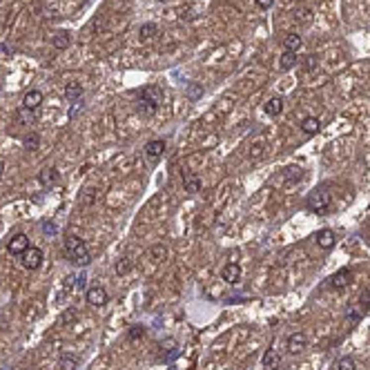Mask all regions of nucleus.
Masks as SVG:
<instances>
[{
	"instance_id": "32",
	"label": "nucleus",
	"mask_w": 370,
	"mask_h": 370,
	"mask_svg": "<svg viewBox=\"0 0 370 370\" xmlns=\"http://www.w3.org/2000/svg\"><path fill=\"white\" fill-rule=\"evenodd\" d=\"M303 60H306V62H303V69H306V71H310V69H315V67H317V58L315 56H308V58H303Z\"/></svg>"
},
{
	"instance_id": "31",
	"label": "nucleus",
	"mask_w": 370,
	"mask_h": 370,
	"mask_svg": "<svg viewBox=\"0 0 370 370\" xmlns=\"http://www.w3.org/2000/svg\"><path fill=\"white\" fill-rule=\"evenodd\" d=\"M143 334H145V325H132L129 332H127V337L129 339H141Z\"/></svg>"
},
{
	"instance_id": "24",
	"label": "nucleus",
	"mask_w": 370,
	"mask_h": 370,
	"mask_svg": "<svg viewBox=\"0 0 370 370\" xmlns=\"http://www.w3.org/2000/svg\"><path fill=\"white\" fill-rule=\"evenodd\" d=\"M279 359H281L279 352H276L274 348H267L265 355H263V366H265L267 370H270V368H276V366H279Z\"/></svg>"
},
{
	"instance_id": "34",
	"label": "nucleus",
	"mask_w": 370,
	"mask_h": 370,
	"mask_svg": "<svg viewBox=\"0 0 370 370\" xmlns=\"http://www.w3.org/2000/svg\"><path fill=\"white\" fill-rule=\"evenodd\" d=\"M9 53H11V49H9V47H4V45H0V56H4V58H7Z\"/></svg>"
},
{
	"instance_id": "22",
	"label": "nucleus",
	"mask_w": 370,
	"mask_h": 370,
	"mask_svg": "<svg viewBox=\"0 0 370 370\" xmlns=\"http://www.w3.org/2000/svg\"><path fill=\"white\" fill-rule=\"evenodd\" d=\"M150 259L154 263H163L165 259H167V248H165V245H160V243L152 245V248H150Z\"/></svg>"
},
{
	"instance_id": "10",
	"label": "nucleus",
	"mask_w": 370,
	"mask_h": 370,
	"mask_svg": "<svg viewBox=\"0 0 370 370\" xmlns=\"http://www.w3.org/2000/svg\"><path fill=\"white\" fill-rule=\"evenodd\" d=\"M221 276H223V281H225V283H230V285L239 283V281H241V267H239V263H227V265L221 270Z\"/></svg>"
},
{
	"instance_id": "16",
	"label": "nucleus",
	"mask_w": 370,
	"mask_h": 370,
	"mask_svg": "<svg viewBox=\"0 0 370 370\" xmlns=\"http://www.w3.org/2000/svg\"><path fill=\"white\" fill-rule=\"evenodd\" d=\"M83 96V85L78 83V80H69V83L65 85V98L67 101H78V98Z\"/></svg>"
},
{
	"instance_id": "13",
	"label": "nucleus",
	"mask_w": 370,
	"mask_h": 370,
	"mask_svg": "<svg viewBox=\"0 0 370 370\" xmlns=\"http://www.w3.org/2000/svg\"><path fill=\"white\" fill-rule=\"evenodd\" d=\"M22 105H25L27 109H36V107H40V105H43V92H38V89L27 92L25 98H22Z\"/></svg>"
},
{
	"instance_id": "33",
	"label": "nucleus",
	"mask_w": 370,
	"mask_h": 370,
	"mask_svg": "<svg viewBox=\"0 0 370 370\" xmlns=\"http://www.w3.org/2000/svg\"><path fill=\"white\" fill-rule=\"evenodd\" d=\"M254 4H257L259 9H270L272 4H274V0H254Z\"/></svg>"
},
{
	"instance_id": "9",
	"label": "nucleus",
	"mask_w": 370,
	"mask_h": 370,
	"mask_svg": "<svg viewBox=\"0 0 370 370\" xmlns=\"http://www.w3.org/2000/svg\"><path fill=\"white\" fill-rule=\"evenodd\" d=\"M27 248H31V245H29V236H27V234H16V236H13V239L7 243L9 254H22Z\"/></svg>"
},
{
	"instance_id": "18",
	"label": "nucleus",
	"mask_w": 370,
	"mask_h": 370,
	"mask_svg": "<svg viewBox=\"0 0 370 370\" xmlns=\"http://www.w3.org/2000/svg\"><path fill=\"white\" fill-rule=\"evenodd\" d=\"M263 109H265L267 116H279L281 111H283V98H279V96L270 98V101L263 105Z\"/></svg>"
},
{
	"instance_id": "30",
	"label": "nucleus",
	"mask_w": 370,
	"mask_h": 370,
	"mask_svg": "<svg viewBox=\"0 0 370 370\" xmlns=\"http://www.w3.org/2000/svg\"><path fill=\"white\" fill-rule=\"evenodd\" d=\"M337 370H357V364L352 357H341L337 361Z\"/></svg>"
},
{
	"instance_id": "35",
	"label": "nucleus",
	"mask_w": 370,
	"mask_h": 370,
	"mask_svg": "<svg viewBox=\"0 0 370 370\" xmlns=\"http://www.w3.org/2000/svg\"><path fill=\"white\" fill-rule=\"evenodd\" d=\"M297 18H310V13H308V11H301V9H299V11H297Z\"/></svg>"
},
{
	"instance_id": "38",
	"label": "nucleus",
	"mask_w": 370,
	"mask_h": 370,
	"mask_svg": "<svg viewBox=\"0 0 370 370\" xmlns=\"http://www.w3.org/2000/svg\"><path fill=\"white\" fill-rule=\"evenodd\" d=\"M270 370H281V368H279V366H276V368H270Z\"/></svg>"
},
{
	"instance_id": "11",
	"label": "nucleus",
	"mask_w": 370,
	"mask_h": 370,
	"mask_svg": "<svg viewBox=\"0 0 370 370\" xmlns=\"http://www.w3.org/2000/svg\"><path fill=\"white\" fill-rule=\"evenodd\" d=\"M183 190L187 194H196L201 190V178L192 172H183Z\"/></svg>"
},
{
	"instance_id": "39",
	"label": "nucleus",
	"mask_w": 370,
	"mask_h": 370,
	"mask_svg": "<svg viewBox=\"0 0 370 370\" xmlns=\"http://www.w3.org/2000/svg\"><path fill=\"white\" fill-rule=\"evenodd\" d=\"M159 2H167V0H159Z\"/></svg>"
},
{
	"instance_id": "6",
	"label": "nucleus",
	"mask_w": 370,
	"mask_h": 370,
	"mask_svg": "<svg viewBox=\"0 0 370 370\" xmlns=\"http://www.w3.org/2000/svg\"><path fill=\"white\" fill-rule=\"evenodd\" d=\"M165 141L163 138H154V141H150L145 145V159L150 160V163H159V159L165 154Z\"/></svg>"
},
{
	"instance_id": "15",
	"label": "nucleus",
	"mask_w": 370,
	"mask_h": 370,
	"mask_svg": "<svg viewBox=\"0 0 370 370\" xmlns=\"http://www.w3.org/2000/svg\"><path fill=\"white\" fill-rule=\"evenodd\" d=\"M58 178H60V174H58V169H56V167H45L43 172L38 174V181L43 183V185H47V187L56 185Z\"/></svg>"
},
{
	"instance_id": "4",
	"label": "nucleus",
	"mask_w": 370,
	"mask_h": 370,
	"mask_svg": "<svg viewBox=\"0 0 370 370\" xmlns=\"http://www.w3.org/2000/svg\"><path fill=\"white\" fill-rule=\"evenodd\" d=\"M20 257H22L20 263L27 270H38V267L43 265V250H38V248H27Z\"/></svg>"
},
{
	"instance_id": "8",
	"label": "nucleus",
	"mask_w": 370,
	"mask_h": 370,
	"mask_svg": "<svg viewBox=\"0 0 370 370\" xmlns=\"http://www.w3.org/2000/svg\"><path fill=\"white\" fill-rule=\"evenodd\" d=\"M350 283H352V270H348V267L339 270L337 274H332V279H330V285H332L334 290H346Z\"/></svg>"
},
{
	"instance_id": "2",
	"label": "nucleus",
	"mask_w": 370,
	"mask_h": 370,
	"mask_svg": "<svg viewBox=\"0 0 370 370\" xmlns=\"http://www.w3.org/2000/svg\"><path fill=\"white\" fill-rule=\"evenodd\" d=\"M160 96H163V92H160V87H156V85H152V87H147L145 92L138 96L136 101V109L141 116H154L156 109H159V101Z\"/></svg>"
},
{
	"instance_id": "5",
	"label": "nucleus",
	"mask_w": 370,
	"mask_h": 370,
	"mask_svg": "<svg viewBox=\"0 0 370 370\" xmlns=\"http://www.w3.org/2000/svg\"><path fill=\"white\" fill-rule=\"evenodd\" d=\"M308 346V337L303 332H292L288 339H285V348H288L290 355H301Z\"/></svg>"
},
{
	"instance_id": "21",
	"label": "nucleus",
	"mask_w": 370,
	"mask_h": 370,
	"mask_svg": "<svg viewBox=\"0 0 370 370\" xmlns=\"http://www.w3.org/2000/svg\"><path fill=\"white\" fill-rule=\"evenodd\" d=\"M114 272H116L118 276L129 274V272H132V259H127V257L116 259V263H114Z\"/></svg>"
},
{
	"instance_id": "14",
	"label": "nucleus",
	"mask_w": 370,
	"mask_h": 370,
	"mask_svg": "<svg viewBox=\"0 0 370 370\" xmlns=\"http://www.w3.org/2000/svg\"><path fill=\"white\" fill-rule=\"evenodd\" d=\"M156 34H159L156 22H145V25H141V29H138V40H141V43H150L152 38H156Z\"/></svg>"
},
{
	"instance_id": "28",
	"label": "nucleus",
	"mask_w": 370,
	"mask_h": 370,
	"mask_svg": "<svg viewBox=\"0 0 370 370\" xmlns=\"http://www.w3.org/2000/svg\"><path fill=\"white\" fill-rule=\"evenodd\" d=\"M364 317V308H357V306H350L346 312V321L348 323H357V321Z\"/></svg>"
},
{
	"instance_id": "19",
	"label": "nucleus",
	"mask_w": 370,
	"mask_h": 370,
	"mask_svg": "<svg viewBox=\"0 0 370 370\" xmlns=\"http://www.w3.org/2000/svg\"><path fill=\"white\" fill-rule=\"evenodd\" d=\"M69 43H71V36H69V31H56V34L52 36V45L56 49H67L69 47Z\"/></svg>"
},
{
	"instance_id": "17",
	"label": "nucleus",
	"mask_w": 370,
	"mask_h": 370,
	"mask_svg": "<svg viewBox=\"0 0 370 370\" xmlns=\"http://www.w3.org/2000/svg\"><path fill=\"white\" fill-rule=\"evenodd\" d=\"M319 127H321V123L317 116H306V118L301 120V132L308 134V136H315V134L319 132Z\"/></svg>"
},
{
	"instance_id": "27",
	"label": "nucleus",
	"mask_w": 370,
	"mask_h": 370,
	"mask_svg": "<svg viewBox=\"0 0 370 370\" xmlns=\"http://www.w3.org/2000/svg\"><path fill=\"white\" fill-rule=\"evenodd\" d=\"M185 94H187V98H190V101H196V98L203 96V87H201V85H196V83H187L185 85Z\"/></svg>"
},
{
	"instance_id": "12",
	"label": "nucleus",
	"mask_w": 370,
	"mask_h": 370,
	"mask_svg": "<svg viewBox=\"0 0 370 370\" xmlns=\"http://www.w3.org/2000/svg\"><path fill=\"white\" fill-rule=\"evenodd\" d=\"M315 239H317V245H319V248L328 250V248H332V245H334L337 236H334L332 230H328V227H325V230H319V232H317Z\"/></svg>"
},
{
	"instance_id": "1",
	"label": "nucleus",
	"mask_w": 370,
	"mask_h": 370,
	"mask_svg": "<svg viewBox=\"0 0 370 370\" xmlns=\"http://www.w3.org/2000/svg\"><path fill=\"white\" fill-rule=\"evenodd\" d=\"M65 252H67V257H69V261L78 263V265H87V263L92 261V257H89V252H87V245H85V241L80 239V236H74V234L65 236Z\"/></svg>"
},
{
	"instance_id": "20",
	"label": "nucleus",
	"mask_w": 370,
	"mask_h": 370,
	"mask_svg": "<svg viewBox=\"0 0 370 370\" xmlns=\"http://www.w3.org/2000/svg\"><path fill=\"white\" fill-rule=\"evenodd\" d=\"M301 45H303V40H301V36H299V34H288L283 38L285 52H299V49H301Z\"/></svg>"
},
{
	"instance_id": "7",
	"label": "nucleus",
	"mask_w": 370,
	"mask_h": 370,
	"mask_svg": "<svg viewBox=\"0 0 370 370\" xmlns=\"http://www.w3.org/2000/svg\"><path fill=\"white\" fill-rule=\"evenodd\" d=\"M107 292H105V288H101V285H92V288L87 290V303L89 306H96V308H101V306H105L107 303Z\"/></svg>"
},
{
	"instance_id": "29",
	"label": "nucleus",
	"mask_w": 370,
	"mask_h": 370,
	"mask_svg": "<svg viewBox=\"0 0 370 370\" xmlns=\"http://www.w3.org/2000/svg\"><path fill=\"white\" fill-rule=\"evenodd\" d=\"M283 176H285V181H292V183H297L299 178L303 176V169L301 167H297V165H292V167H288L283 172Z\"/></svg>"
},
{
	"instance_id": "36",
	"label": "nucleus",
	"mask_w": 370,
	"mask_h": 370,
	"mask_svg": "<svg viewBox=\"0 0 370 370\" xmlns=\"http://www.w3.org/2000/svg\"><path fill=\"white\" fill-rule=\"evenodd\" d=\"M45 232H49V234L53 232V225H52V223H47V225H45Z\"/></svg>"
},
{
	"instance_id": "23",
	"label": "nucleus",
	"mask_w": 370,
	"mask_h": 370,
	"mask_svg": "<svg viewBox=\"0 0 370 370\" xmlns=\"http://www.w3.org/2000/svg\"><path fill=\"white\" fill-rule=\"evenodd\" d=\"M299 62V56H297V52H283V56H281V69L283 71H288V69H292L294 65Z\"/></svg>"
},
{
	"instance_id": "37",
	"label": "nucleus",
	"mask_w": 370,
	"mask_h": 370,
	"mask_svg": "<svg viewBox=\"0 0 370 370\" xmlns=\"http://www.w3.org/2000/svg\"><path fill=\"white\" fill-rule=\"evenodd\" d=\"M2 172H4V160H0V176H2Z\"/></svg>"
},
{
	"instance_id": "26",
	"label": "nucleus",
	"mask_w": 370,
	"mask_h": 370,
	"mask_svg": "<svg viewBox=\"0 0 370 370\" xmlns=\"http://www.w3.org/2000/svg\"><path fill=\"white\" fill-rule=\"evenodd\" d=\"M76 319H78V310H76V308H67V310L60 315L58 323H60V325H69V323H74Z\"/></svg>"
},
{
	"instance_id": "3",
	"label": "nucleus",
	"mask_w": 370,
	"mask_h": 370,
	"mask_svg": "<svg viewBox=\"0 0 370 370\" xmlns=\"http://www.w3.org/2000/svg\"><path fill=\"white\" fill-rule=\"evenodd\" d=\"M306 203H308V210H310V212H315V214H325V212H328V205H330V194H328V190H325L323 185L315 187V190L308 194Z\"/></svg>"
},
{
	"instance_id": "25",
	"label": "nucleus",
	"mask_w": 370,
	"mask_h": 370,
	"mask_svg": "<svg viewBox=\"0 0 370 370\" xmlns=\"http://www.w3.org/2000/svg\"><path fill=\"white\" fill-rule=\"evenodd\" d=\"M40 145V136L36 132H29L25 138H22V147H25L27 152H36Z\"/></svg>"
}]
</instances>
